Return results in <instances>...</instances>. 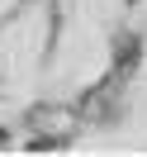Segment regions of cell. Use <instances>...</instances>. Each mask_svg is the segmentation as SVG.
Returning a JSON list of instances; mask_svg holds the SVG:
<instances>
[{
  "label": "cell",
  "instance_id": "7a4b0ae2",
  "mask_svg": "<svg viewBox=\"0 0 147 157\" xmlns=\"http://www.w3.org/2000/svg\"><path fill=\"white\" fill-rule=\"evenodd\" d=\"M0 143H10V133H5V128H0Z\"/></svg>",
  "mask_w": 147,
  "mask_h": 157
},
{
  "label": "cell",
  "instance_id": "6da1fadb",
  "mask_svg": "<svg viewBox=\"0 0 147 157\" xmlns=\"http://www.w3.org/2000/svg\"><path fill=\"white\" fill-rule=\"evenodd\" d=\"M71 128H76V114H71V109H57V105L33 109V133H38L33 147H62Z\"/></svg>",
  "mask_w": 147,
  "mask_h": 157
}]
</instances>
